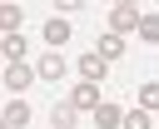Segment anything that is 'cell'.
<instances>
[{
  "instance_id": "6da1fadb",
  "label": "cell",
  "mask_w": 159,
  "mask_h": 129,
  "mask_svg": "<svg viewBox=\"0 0 159 129\" xmlns=\"http://www.w3.org/2000/svg\"><path fill=\"white\" fill-rule=\"evenodd\" d=\"M139 25H144L139 5H114L109 10V35H124V30H139Z\"/></svg>"
},
{
  "instance_id": "7c38bea8",
  "label": "cell",
  "mask_w": 159,
  "mask_h": 129,
  "mask_svg": "<svg viewBox=\"0 0 159 129\" xmlns=\"http://www.w3.org/2000/svg\"><path fill=\"white\" fill-rule=\"evenodd\" d=\"M0 30H5V35L20 30V5H0Z\"/></svg>"
},
{
  "instance_id": "5bb4252c",
  "label": "cell",
  "mask_w": 159,
  "mask_h": 129,
  "mask_svg": "<svg viewBox=\"0 0 159 129\" xmlns=\"http://www.w3.org/2000/svg\"><path fill=\"white\" fill-rule=\"evenodd\" d=\"M139 40H144V45H159V10H154V15H144V25H139Z\"/></svg>"
},
{
  "instance_id": "3957f363",
  "label": "cell",
  "mask_w": 159,
  "mask_h": 129,
  "mask_svg": "<svg viewBox=\"0 0 159 129\" xmlns=\"http://www.w3.org/2000/svg\"><path fill=\"white\" fill-rule=\"evenodd\" d=\"M70 104H75L80 114H94V109H99L104 99H99V89H94V84H84V79H80V84L70 89Z\"/></svg>"
},
{
  "instance_id": "9c48e42d",
  "label": "cell",
  "mask_w": 159,
  "mask_h": 129,
  "mask_svg": "<svg viewBox=\"0 0 159 129\" xmlns=\"http://www.w3.org/2000/svg\"><path fill=\"white\" fill-rule=\"evenodd\" d=\"M94 55H104V60H124V35H104V40L94 45Z\"/></svg>"
},
{
  "instance_id": "30bf717a",
  "label": "cell",
  "mask_w": 159,
  "mask_h": 129,
  "mask_svg": "<svg viewBox=\"0 0 159 129\" xmlns=\"http://www.w3.org/2000/svg\"><path fill=\"white\" fill-rule=\"evenodd\" d=\"M75 124H80V109H75L70 99H60V104H55V129H75Z\"/></svg>"
},
{
  "instance_id": "2e32d148",
  "label": "cell",
  "mask_w": 159,
  "mask_h": 129,
  "mask_svg": "<svg viewBox=\"0 0 159 129\" xmlns=\"http://www.w3.org/2000/svg\"><path fill=\"white\" fill-rule=\"evenodd\" d=\"M154 119H159V114H154Z\"/></svg>"
},
{
  "instance_id": "ba28073f",
  "label": "cell",
  "mask_w": 159,
  "mask_h": 129,
  "mask_svg": "<svg viewBox=\"0 0 159 129\" xmlns=\"http://www.w3.org/2000/svg\"><path fill=\"white\" fill-rule=\"evenodd\" d=\"M70 35H75V25H70V20H45V45H55V50H60Z\"/></svg>"
},
{
  "instance_id": "9a60e30c",
  "label": "cell",
  "mask_w": 159,
  "mask_h": 129,
  "mask_svg": "<svg viewBox=\"0 0 159 129\" xmlns=\"http://www.w3.org/2000/svg\"><path fill=\"white\" fill-rule=\"evenodd\" d=\"M124 129H154V114L149 109H129L124 114Z\"/></svg>"
},
{
  "instance_id": "277c9868",
  "label": "cell",
  "mask_w": 159,
  "mask_h": 129,
  "mask_svg": "<svg viewBox=\"0 0 159 129\" xmlns=\"http://www.w3.org/2000/svg\"><path fill=\"white\" fill-rule=\"evenodd\" d=\"M104 74H109V60L104 55H80V79L84 84H99Z\"/></svg>"
},
{
  "instance_id": "8fae6325",
  "label": "cell",
  "mask_w": 159,
  "mask_h": 129,
  "mask_svg": "<svg viewBox=\"0 0 159 129\" xmlns=\"http://www.w3.org/2000/svg\"><path fill=\"white\" fill-rule=\"evenodd\" d=\"M0 55H5L10 64H20V60H25V40H20V35H5V45H0Z\"/></svg>"
},
{
  "instance_id": "4fadbf2b",
  "label": "cell",
  "mask_w": 159,
  "mask_h": 129,
  "mask_svg": "<svg viewBox=\"0 0 159 129\" xmlns=\"http://www.w3.org/2000/svg\"><path fill=\"white\" fill-rule=\"evenodd\" d=\"M139 109L159 114V84H139Z\"/></svg>"
},
{
  "instance_id": "7a4b0ae2",
  "label": "cell",
  "mask_w": 159,
  "mask_h": 129,
  "mask_svg": "<svg viewBox=\"0 0 159 129\" xmlns=\"http://www.w3.org/2000/svg\"><path fill=\"white\" fill-rule=\"evenodd\" d=\"M30 84H35V64H25V60H20V64H5V89H10V94L30 89Z\"/></svg>"
},
{
  "instance_id": "8992f818",
  "label": "cell",
  "mask_w": 159,
  "mask_h": 129,
  "mask_svg": "<svg viewBox=\"0 0 159 129\" xmlns=\"http://www.w3.org/2000/svg\"><path fill=\"white\" fill-rule=\"evenodd\" d=\"M35 74H40V79H60V74H65V55H60V50H50V55H40V64H35Z\"/></svg>"
},
{
  "instance_id": "5b68a950",
  "label": "cell",
  "mask_w": 159,
  "mask_h": 129,
  "mask_svg": "<svg viewBox=\"0 0 159 129\" xmlns=\"http://www.w3.org/2000/svg\"><path fill=\"white\" fill-rule=\"evenodd\" d=\"M124 114H129V109H119L114 99H104V104L94 109V129H124Z\"/></svg>"
},
{
  "instance_id": "52a82bcc",
  "label": "cell",
  "mask_w": 159,
  "mask_h": 129,
  "mask_svg": "<svg viewBox=\"0 0 159 129\" xmlns=\"http://www.w3.org/2000/svg\"><path fill=\"white\" fill-rule=\"evenodd\" d=\"M25 124H30V104H25V99H10V104H5V124H0V129H25Z\"/></svg>"
}]
</instances>
